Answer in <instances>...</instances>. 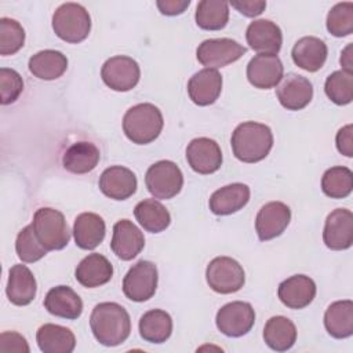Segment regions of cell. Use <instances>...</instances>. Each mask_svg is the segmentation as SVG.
<instances>
[{"label":"cell","instance_id":"1","mask_svg":"<svg viewBox=\"0 0 353 353\" xmlns=\"http://www.w3.org/2000/svg\"><path fill=\"white\" fill-rule=\"evenodd\" d=\"M90 327L101 345L117 346L130 336L131 320L121 305L116 302H101L91 312Z\"/></svg>","mask_w":353,"mask_h":353},{"label":"cell","instance_id":"2","mask_svg":"<svg viewBox=\"0 0 353 353\" xmlns=\"http://www.w3.org/2000/svg\"><path fill=\"white\" fill-rule=\"evenodd\" d=\"M230 143L236 159L243 163H258L269 154L273 134L266 124L244 121L234 128Z\"/></svg>","mask_w":353,"mask_h":353},{"label":"cell","instance_id":"3","mask_svg":"<svg viewBox=\"0 0 353 353\" xmlns=\"http://www.w3.org/2000/svg\"><path fill=\"white\" fill-rule=\"evenodd\" d=\"M164 125L160 109L152 103H138L131 106L123 117V131L125 137L137 145L153 142Z\"/></svg>","mask_w":353,"mask_h":353},{"label":"cell","instance_id":"4","mask_svg":"<svg viewBox=\"0 0 353 353\" xmlns=\"http://www.w3.org/2000/svg\"><path fill=\"white\" fill-rule=\"evenodd\" d=\"M52 29L61 40L80 43L91 30V17L81 4L63 3L52 15Z\"/></svg>","mask_w":353,"mask_h":353},{"label":"cell","instance_id":"5","mask_svg":"<svg viewBox=\"0 0 353 353\" xmlns=\"http://www.w3.org/2000/svg\"><path fill=\"white\" fill-rule=\"evenodd\" d=\"M33 230L47 251L62 250L70 240V230L61 211L43 207L39 208L32 221Z\"/></svg>","mask_w":353,"mask_h":353},{"label":"cell","instance_id":"6","mask_svg":"<svg viewBox=\"0 0 353 353\" xmlns=\"http://www.w3.org/2000/svg\"><path fill=\"white\" fill-rule=\"evenodd\" d=\"M145 185L154 199H172L183 185L181 168L170 160H160L152 164L145 175Z\"/></svg>","mask_w":353,"mask_h":353},{"label":"cell","instance_id":"7","mask_svg":"<svg viewBox=\"0 0 353 353\" xmlns=\"http://www.w3.org/2000/svg\"><path fill=\"white\" fill-rule=\"evenodd\" d=\"M205 279L211 290L218 294L237 292L245 281L243 266L230 256L214 258L205 270Z\"/></svg>","mask_w":353,"mask_h":353},{"label":"cell","instance_id":"8","mask_svg":"<svg viewBox=\"0 0 353 353\" xmlns=\"http://www.w3.org/2000/svg\"><path fill=\"white\" fill-rule=\"evenodd\" d=\"M157 268L150 261H138L123 279V292L134 302L150 299L157 288Z\"/></svg>","mask_w":353,"mask_h":353},{"label":"cell","instance_id":"9","mask_svg":"<svg viewBox=\"0 0 353 353\" xmlns=\"http://www.w3.org/2000/svg\"><path fill=\"white\" fill-rule=\"evenodd\" d=\"M245 52L247 48L236 40L222 37L204 40L201 44H199L196 50V57L203 66H207L210 69H218L236 62Z\"/></svg>","mask_w":353,"mask_h":353},{"label":"cell","instance_id":"10","mask_svg":"<svg viewBox=\"0 0 353 353\" xmlns=\"http://www.w3.org/2000/svg\"><path fill=\"white\" fill-rule=\"evenodd\" d=\"M215 323L223 335L239 338L250 332L254 327L255 312L248 302H229L218 310Z\"/></svg>","mask_w":353,"mask_h":353},{"label":"cell","instance_id":"11","mask_svg":"<svg viewBox=\"0 0 353 353\" xmlns=\"http://www.w3.org/2000/svg\"><path fill=\"white\" fill-rule=\"evenodd\" d=\"M101 77L110 90L125 92L138 84L141 69L137 61L131 57L116 55L102 65Z\"/></svg>","mask_w":353,"mask_h":353},{"label":"cell","instance_id":"12","mask_svg":"<svg viewBox=\"0 0 353 353\" xmlns=\"http://www.w3.org/2000/svg\"><path fill=\"white\" fill-rule=\"evenodd\" d=\"M291 221V210L281 201H269L261 207L255 218V230L261 241L280 236Z\"/></svg>","mask_w":353,"mask_h":353},{"label":"cell","instance_id":"13","mask_svg":"<svg viewBox=\"0 0 353 353\" xmlns=\"http://www.w3.org/2000/svg\"><path fill=\"white\" fill-rule=\"evenodd\" d=\"M324 244L334 251L350 248L353 243V214L347 208H336L328 214L323 232Z\"/></svg>","mask_w":353,"mask_h":353},{"label":"cell","instance_id":"14","mask_svg":"<svg viewBox=\"0 0 353 353\" xmlns=\"http://www.w3.org/2000/svg\"><path fill=\"white\" fill-rule=\"evenodd\" d=\"M186 160L193 171L207 175L219 170L222 152L214 139L205 137L194 138L186 148Z\"/></svg>","mask_w":353,"mask_h":353},{"label":"cell","instance_id":"15","mask_svg":"<svg viewBox=\"0 0 353 353\" xmlns=\"http://www.w3.org/2000/svg\"><path fill=\"white\" fill-rule=\"evenodd\" d=\"M284 68L277 55L258 54L247 65V79L251 85L261 90L276 87L283 79Z\"/></svg>","mask_w":353,"mask_h":353},{"label":"cell","instance_id":"16","mask_svg":"<svg viewBox=\"0 0 353 353\" xmlns=\"http://www.w3.org/2000/svg\"><path fill=\"white\" fill-rule=\"evenodd\" d=\"M281 80L283 81L276 90V95L283 108L287 110H301L309 105L313 98V85L306 77L296 73H288Z\"/></svg>","mask_w":353,"mask_h":353},{"label":"cell","instance_id":"17","mask_svg":"<svg viewBox=\"0 0 353 353\" xmlns=\"http://www.w3.org/2000/svg\"><path fill=\"white\" fill-rule=\"evenodd\" d=\"M245 39L254 51L266 55H276L283 44L281 29L269 19L252 21L247 28Z\"/></svg>","mask_w":353,"mask_h":353},{"label":"cell","instance_id":"18","mask_svg":"<svg viewBox=\"0 0 353 353\" xmlns=\"http://www.w3.org/2000/svg\"><path fill=\"white\" fill-rule=\"evenodd\" d=\"M145 247L143 233L128 219H120L113 226L110 248L117 258L131 261Z\"/></svg>","mask_w":353,"mask_h":353},{"label":"cell","instance_id":"19","mask_svg":"<svg viewBox=\"0 0 353 353\" xmlns=\"http://www.w3.org/2000/svg\"><path fill=\"white\" fill-rule=\"evenodd\" d=\"M222 91V76L216 69L204 68L188 81V94L193 103L208 106L214 103Z\"/></svg>","mask_w":353,"mask_h":353},{"label":"cell","instance_id":"20","mask_svg":"<svg viewBox=\"0 0 353 353\" xmlns=\"http://www.w3.org/2000/svg\"><path fill=\"white\" fill-rule=\"evenodd\" d=\"M138 182L135 174L121 165L106 168L99 176L101 192L113 200H125L137 190Z\"/></svg>","mask_w":353,"mask_h":353},{"label":"cell","instance_id":"21","mask_svg":"<svg viewBox=\"0 0 353 353\" xmlns=\"http://www.w3.org/2000/svg\"><path fill=\"white\" fill-rule=\"evenodd\" d=\"M279 299L290 309H303L316 296L314 281L305 274H295L280 283Z\"/></svg>","mask_w":353,"mask_h":353},{"label":"cell","instance_id":"22","mask_svg":"<svg viewBox=\"0 0 353 353\" xmlns=\"http://www.w3.org/2000/svg\"><path fill=\"white\" fill-rule=\"evenodd\" d=\"M44 307L48 313L66 320H76L81 316V298L68 285L51 288L44 298Z\"/></svg>","mask_w":353,"mask_h":353},{"label":"cell","instance_id":"23","mask_svg":"<svg viewBox=\"0 0 353 353\" xmlns=\"http://www.w3.org/2000/svg\"><path fill=\"white\" fill-rule=\"evenodd\" d=\"M327 54L328 50L325 43L314 36H305L299 39L291 51L294 63L306 72H317L321 69L325 63Z\"/></svg>","mask_w":353,"mask_h":353},{"label":"cell","instance_id":"24","mask_svg":"<svg viewBox=\"0 0 353 353\" xmlns=\"http://www.w3.org/2000/svg\"><path fill=\"white\" fill-rule=\"evenodd\" d=\"M250 200V188L245 183H230L215 190L208 201L215 215H230L240 211Z\"/></svg>","mask_w":353,"mask_h":353},{"label":"cell","instance_id":"25","mask_svg":"<svg viewBox=\"0 0 353 353\" xmlns=\"http://www.w3.org/2000/svg\"><path fill=\"white\" fill-rule=\"evenodd\" d=\"M113 276V266L109 259L101 254H90L76 268V280L87 288H97L108 281Z\"/></svg>","mask_w":353,"mask_h":353},{"label":"cell","instance_id":"26","mask_svg":"<svg viewBox=\"0 0 353 353\" xmlns=\"http://www.w3.org/2000/svg\"><path fill=\"white\" fill-rule=\"evenodd\" d=\"M36 279L30 269L25 265H14L8 272L7 296L17 306L29 305L36 296Z\"/></svg>","mask_w":353,"mask_h":353},{"label":"cell","instance_id":"27","mask_svg":"<svg viewBox=\"0 0 353 353\" xmlns=\"http://www.w3.org/2000/svg\"><path fill=\"white\" fill-rule=\"evenodd\" d=\"M105 222L94 212H83L77 215L73 225V236L76 245L81 250H94L105 239Z\"/></svg>","mask_w":353,"mask_h":353},{"label":"cell","instance_id":"28","mask_svg":"<svg viewBox=\"0 0 353 353\" xmlns=\"http://www.w3.org/2000/svg\"><path fill=\"white\" fill-rule=\"evenodd\" d=\"M99 149L87 141L72 143L63 153V168L73 174H87L92 171L99 161Z\"/></svg>","mask_w":353,"mask_h":353},{"label":"cell","instance_id":"29","mask_svg":"<svg viewBox=\"0 0 353 353\" xmlns=\"http://www.w3.org/2000/svg\"><path fill=\"white\" fill-rule=\"evenodd\" d=\"M37 346L44 353H70L74 350V334L58 324H44L36 334Z\"/></svg>","mask_w":353,"mask_h":353},{"label":"cell","instance_id":"30","mask_svg":"<svg viewBox=\"0 0 353 353\" xmlns=\"http://www.w3.org/2000/svg\"><path fill=\"white\" fill-rule=\"evenodd\" d=\"M324 327L332 338H349L353 334V302L350 299L332 302L324 313Z\"/></svg>","mask_w":353,"mask_h":353},{"label":"cell","instance_id":"31","mask_svg":"<svg viewBox=\"0 0 353 353\" xmlns=\"http://www.w3.org/2000/svg\"><path fill=\"white\" fill-rule=\"evenodd\" d=\"M29 70L40 80H55L68 69V58L57 50H43L29 59Z\"/></svg>","mask_w":353,"mask_h":353},{"label":"cell","instance_id":"32","mask_svg":"<svg viewBox=\"0 0 353 353\" xmlns=\"http://www.w3.org/2000/svg\"><path fill=\"white\" fill-rule=\"evenodd\" d=\"M263 339L272 350L285 352L296 341L295 324L284 316H273L265 324Z\"/></svg>","mask_w":353,"mask_h":353},{"label":"cell","instance_id":"33","mask_svg":"<svg viewBox=\"0 0 353 353\" xmlns=\"http://www.w3.org/2000/svg\"><path fill=\"white\" fill-rule=\"evenodd\" d=\"M139 335L150 343L165 342L172 332V319L161 309H152L139 319Z\"/></svg>","mask_w":353,"mask_h":353},{"label":"cell","instance_id":"34","mask_svg":"<svg viewBox=\"0 0 353 353\" xmlns=\"http://www.w3.org/2000/svg\"><path fill=\"white\" fill-rule=\"evenodd\" d=\"M134 215L139 225L150 233H160L171 223L168 210L156 199H145L139 201L134 208Z\"/></svg>","mask_w":353,"mask_h":353},{"label":"cell","instance_id":"35","mask_svg":"<svg viewBox=\"0 0 353 353\" xmlns=\"http://www.w3.org/2000/svg\"><path fill=\"white\" fill-rule=\"evenodd\" d=\"M194 19L204 30H221L229 21V4L221 0H201L196 7Z\"/></svg>","mask_w":353,"mask_h":353},{"label":"cell","instance_id":"36","mask_svg":"<svg viewBox=\"0 0 353 353\" xmlns=\"http://www.w3.org/2000/svg\"><path fill=\"white\" fill-rule=\"evenodd\" d=\"M321 189L331 199H345L353 189V172L347 167L328 168L321 178Z\"/></svg>","mask_w":353,"mask_h":353},{"label":"cell","instance_id":"37","mask_svg":"<svg viewBox=\"0 0 353 353\" xmlns=\"http://www.w3.org/2000/svg\"><path fill=\"white\" fill-rule=\"evenodd\" d=\"M324 91L336 105L350 103L353 99V74L343 70H335L327 77Z\"/></svg>","mask_w":353,"mask_h":353},{"label":"cell","instance_id":"38","mask_svg":"<svg viewBox=\"0 0 353 353\" xmlns=\"http://www.w3.org/2000/svg\"><path fill=\"white\" fill-rule=\"evenodd\" d=\"M327 30L335 37H345L353 33V3L335 4L327 15Z\"/></svg>","mask_w":353,"mask_h":353},{"label":"cell","instance_id":"39","mask_svg":"<svg viewBox=\"0 0 353 353\" xmlns=\"http://www.w3.org/2000/svg\"><path fill=\"white\" fill-rule=\"evenodd\" d=\"M15 251L18 258L26 263H33L41 259L47 254V250L41 245V243L36 237L32 223L25 226L18 233L15 240Z\"/></svg>","mask_w":353,"mask_h":353},{"label":"cell","instance_id":"40","mask_svg":"<svg viewBox=\"0 0 353 353\" xmlns=\"http://www.w3.org/2000/svg\"><path fill=\"white\" fill-rule=\"evenodd\" d=\"M25 43V30L22 25L11 18L0 19V54L12 55L18 52Z\"/></svg>","mask_w":353,"mask_h":353},{"label":"cell","instance_id":"41","mask_svg":"<svg viewBox=\"0 0 353 353\" xmlns=\"http://www.w3.org/2000/svg\"><path fill=\"white\" fill-rule=\"evenodd\" d=\"M23 90V81L21 74L8 68L0 69V91H1V103L8 105L18 99Z\"/></svg>","mask_w":353,"mask_h":353},{"label":"cell","instance_id":"42","mask_svg":"<svg viewBox=\"0 0 353 353\" xmlns=\"http://www.w3.org/2000/svg\"><path fill=\"white\" fill-rule=\"evenodd\" d=\"M0 350L1 352H29L26 339L14 331L1 332L0 335Z\"/></svg>","mask_w":353,"mask_h":353},{"label":"cell","instance_id":"43","mask_svg":"<svg viewBox=\"0 0 353 353\" xmlns=\"http://www.w3.org/2000/svg\"><path fill=\"white\" fill-rule=\"evenodd\" d=\"M352 131H353L352 124H347L336 132V138H335L338 152L346 157L353 156V132Z\"/></svg>","mask_w":353,"mask_h":353},{"label":"cell","instance_id":"44","mask_svg":"<svg viewBox=\"0 0 353 353\" xmlns=\"http://www.w3.org/2000/svg\"><path fill=\"white\" fill-rule=\"evenodd\" d=\"M232 7H234L240 14L245 17H258L266 8V1H254V0H241V1H232Z\"/></svg>","mask_w":353,"mask_h":353},{"label":"cell","instance_id":"45","mask_svg":"<svg viewBox=\"0 0 353 353\" xmlns=\"http://www.w3.org/2000/svg\"><path fill=\"white\" fill-rule=\"evenodd\" d=\"M190 4V0H159L156 6L164 15H179Z\"/></svg>","mask_w":353,"mask_h":353},{"label":"cell","instance_id":"46","mask_svg":"<svg viewBox=\"0 0 353 353\" xmlns=\"http://www.w3.org/2000/svg\"><path fill=\"white\" fill-rule=\"evenodd\" d=\"M341 65H342V70L346 73H352V44H347L345 47V50L341 54V59H339Z\"/></svg>","mask_w":353,"mask_h":353}]
</instances>
